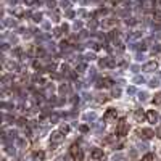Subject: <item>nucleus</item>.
Masks as SVG:
<instances>
[{
	"label": "nucleus",
	"instance_id": "1a4fd4ad",
	"mask_svg": "<svg viewBox=\"0 0 161 161\" xmlns=\"http://www.w3.org/2000/svg\"><path fill=\"white\" fill-rule=\"evenodd\" d=\"M156 68H158L156 61H150V63H148V65L145 66V69H147V71H153V69H156Z\"/></svg>",
	"mask_w": 161,
	"mask_h": 161
},
{
	"label": "nucleus",
	"instance_id": "4468645a",
	"mask_svg": "<svg viewBox=\"0 0 161 161\" xmlns=\"http://www.w3.org/2000/svg\"><path fill=\"white\" fill-rule=\"evenodd\" d=\"M116 21H115V18H108V20L105 21V26H113Z\"/></svg>",
	"mask_w": 161,
	"mask_h": 161
},
{
	"label": "nucleus",
	"instance_id": "f8f14e48",
	"mask_svg": "<svg viewBox=\"0 0 161 161\" xmlns=\"http://www.w3.org/2000/svg\"><path fill=\"white\" fill-rule=\"evenodd\" d=\"M153 18H155L156 21H161V10H155V13H153Z\"/></svg>",
	"mask_w": 161,
	"mask_h": 161
},
{
	"label": "nucleus",
	"instance_id": "2eb2a0df",
	"mask_svg": "<svg viewBox=\"0 0 161 161\" xmlns=\"http://www.w3.org/2000/svg\"><path fill=\"white\" fill-rule=\"evenodd\" d=\"M61 132H69V126H61Z\"/></svg>",
	"mask_w": 161,
	"mask_h": 161
},
{
	"label": "nucleus",
	"instance_id": "f03ea898",
	"mask_svg": "<svg viewBox=\"0 0 161 161\" xmlns=\"http://www.w3.org/2000/svg\"><path fill=\"white\" fill-rule=\"evenodd\" d=\"M116 116H118L116 110L115 108H110V110H106V113L103 115V121H105V122H111L113 119H116Z\"/></svg>",
	"mask_w": 161,
	"mask_h": 161
},
{
	"label": "nucleus",
	"instance_id": "20e7f679",
	"mask_svg": "<svg viewBox=\"0 0 161 161\" xmlns=\"http://www.w3.org/2000/svg\"><path fill=\"white\" fill-rule=\"evenodd\" d=\"M50 142L52 143H61L63 142V135H61V132H53L50 137Z\"/></svg>",
	"mask_w": 161,
	"mask_h": 161
},
{
	"label": "nucleus",
	"instance_id": "7ed1b4c3",
	"mask_svg": "<svg viewBox=\"0 0 161 161\" xmlns=\"http://www.w3.org/2000/svg\"><path fill=\"white\" fill-rule=\"evenodd\" d=\"M71 155L74 156L76 161H82V151H80V148L77 145H73V147H71Z\"/></svg>",
	"mask_w": 161,
	"mask_h": 161
},
{
	"label": "nucleus",
	"instance_id": "9d476101",
	"mask_svg": "<svg viewBox=\"0 0 161 161\" xmlns=\"http://www.w3.org/2000/svg\"><path fill=\"white\" fill-rule=\"evenodd\" d=\"M143 7L145 8H153L155 7V0H143Z\"/></svg>",
	"mask_w": 161,
	"mask_h": 161
},
{
	"label": "nucleus",
	"instance_id": "6e6552de",
	"mask_svg": "<svg viewBox=\"0 0 161 161\" xmlns=\"http://www.w3.org/2000/svg\"><path fill=\"white\" fill-rule=\"evenodd\" d=\"M142 135H143V139H151V137L155 135V132L151 131V129H142Z\"/></svg>",
	"mask_w": 161,
	"mask_h": 161
},
{
	"label": "nucleus",
	"instance_id": "9b49d317",
	"mask_svg": "<svg viewBox=\"0 0 161 161\" xmlns=\"http://www.w3.org/2000/svg\"><path fill=\"white\" fill-rule=\"evenodd\" d=\"M153 103H155V105H161V92L153 97Z\"/></svg>",
	"mask_w": 161,
	"mask_h": 161
},
{
	"label": "nucleus",
	"instance_id": "0eeeda50",
	"mask_svg": "<svg viewBox=\"0 0 161 161\" xmlns=\"http://www.w3.org/2000/svg\"><path fill=\"white\" fill-rule=\"evenodd\" d=\"M147 118H148L150 122H156V121H158V113H156L155 110H150L147 113Z\"/></svg>",
	"mask_w": 161,
	"mask_h": 161
},
{
	"label": "nucleus",
	"instance_id": "39448f33",
	"mask_svg": "<svg viewBox=\"0 0 161 161\" xmlns=\"http://www.w3.org/2000/svg\"><path fill=\"white\" fill-rule=\"evenodd\" d=\"M90 155H92L94 160H101V158H103V150H101V148H94Z\"/></svg>",
	"mask_w": 161,
	"mask_h": 161
},
{
	"label": "nucleus",
	"instance_id": "ddd939ff",
	"mask_svg": "<svg viewBox=\"0 0 161 161\" xmlns=\"http://www.w3.org/2000/svg\"><path fill=\"white\" fill-rule=\"evenodd\" d=\"M153 158H155V156L151 155V153H147V155L142 158V161H153Z\"/></svg>",
	"mask_w": 161,
	"mask_h": 161
},
{
	"label": "nucleus",
	"instance_id": "f257e3e1",
	"mask_svg": "<svg viewBox=\"0 0 161 161\" xmlns=\"http://www.w3.org/2000/svg\"><path fill=\"white\" fill-rule=\"evenodd\" d=\"M116 132H118V135H126L127 134V122H126V119H121L119 122H118Z\"/></svg>",
	"mask_w": 161,
	"mask_h": 161
},
{
	"label": "nucleus",
	"instance_id": "dca6fc26",
	"mask_svg": "<svg viewBox=\"0 0 161 161\" xmlns=\"http://www.w3.org/2000/svg\"><path fill=\"white\" fill-rule=\"evenodd\" d=\"M156 134H158V137H160V139H161V127H160V129H158V132H156Z\"/></svg>",
	"mask_w": 161,
	"mask_h": 161
},
{
	"label": "nucleus",
	"instance_id": "423d86ee",
	"mask_svg": "<svg viewBox=\"0 0 161 161\" xmlns=\"http://www.w3.org/2000/svg\"><path fill=\"white\" fill-rule=\"evenodd\" d=\"M134 119H135L137 122H142V121L145 119V113L142 110H135L134 111Z\"/></svg>",
	"mask_w": 161,
	"mask_h": 161
}]
</instances>
